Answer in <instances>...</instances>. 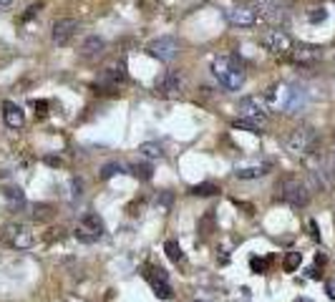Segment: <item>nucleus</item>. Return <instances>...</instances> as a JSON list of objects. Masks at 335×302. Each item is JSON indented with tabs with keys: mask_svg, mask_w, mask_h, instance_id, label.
<instances>
[{
	"mask_svg": "<svg viewBox=\"0 0 335 302\" xmlns=\"http://www.w3.org/2000/svg\"><path fill=\"white\" fill-rule=\"evenodd\" d=\"M41 8H43L41 3H38V5H31V8H28V13H25V20H28V18H33V15H36V13L41 10Z\"/></svg>",
	"mask_w": 335,
	"mask_h": 302,
	"instance_id": "obj_28",
	"label": "nucleus"
},
{
	"mask_svg": "<svg viewBox=\"0 0 335 302\" xmlns=\"http://www.w3.org/2000/svg\"><path fill=\"white\" fill-rule=\"evenodd\" d=\"M124 172V167L119 161H111V164H106V167L101 169V179H111V176H116V174H121Z\"/></svg>",
	"mask_w": 335,
	"mask_h": 302,
	"instance_id": "obj_22",
	"label": "nucleus"
},
{
	"mask_svg": "<svg viewBox=\"0 0 335 302\" xmlns=\"http://www.w3.org/2000/svg\"><path fill=\"white\" fill-rule=\"evenodd\" d=\"M262 45L272 53V56H290L292 53V38L285 33V31H280V28H270L265 36H262Z\"/></svg>",
	"mask_w": 335,
	"mask_h": 302,
	"instance_id": "obj_7",
	"label": "nucleus"
},
{
	"mask_svg": "<svg viewBox=\"0 0 335 302\" xmlns=\"http://www.w3.org/2000/svg\"><path fill=\"white\" fill-rule=\"evenodd\" d=\"M333 156H335V146H333Z\"/></svg>",
	"mask_w": 335,
	"mask_h": 302,
	"instance_id": "obj_33",
	"label": "nucleus"
},
{
	"mask_svg": "<svg viewBox=\"0 0 335 302\" xmlns=\"http://www.w3.org/2000/svg\"><path fill=\"white\" fill-rule=\"evenodd\" d=\"M73 234H76L78 242H86V244L98 242V239L103 237V222H101V216H98V214H86V216H81Z\"/></svg>",
	"mask_w": 335,
	"mask_h": 302,
	"instance_id": "obj_6",
	"label": "nucleus"
},
{
	"mask_svg": "<svg viewBox=\"0 0 335 302\" xmlns=\"http://www.w3.org/2000/svg\"><path fill=\"white\" fill-rule=\"evenodd\" d=\"M270 262H272L270 257H267V259H257V257H255V259L249 262V264H252V272H265V269L270 267Z\"/></svg>",
	"mask_w": 335,
	"mask_h": 302,
	"instance_id": "obj_26",
	"label": "nucleus"
},
{
	"mask_svg": "<svg viewBox=\"0 0 335 302\" xmlns=\"http://www.w3.org/2000/svg\"><path fill=\"white\" fill-rule=\"evenodd\" d=\"M134 174L142 176V179H151V167H139V164H136V167H134Z\"/></svg>",
	"mask_w": 335,
	"mask_h": 302,
	"instance_id": "obj_27",
	"label": "nucleus"
},
{
	"mask_svg": "<svg viewBox=\"0 0 335 302\" xmlns=\"http://www.w3.org/2000/svg\"><path fill=\"white\" fill-rule=\"evenodd\" d=\"M78 31V23L73 18H58L53 23V28H50V38L55 45H66Z\"/></svg>",
	"mask_w": 335,
	"mask_h": 302,
	"instance_id": "obj_14",
	"label": "nucleus"
},
{
	"mask_svg": "<svg viewBox=\"0 0 335 302\" xmlns=\"http://www.w3.org/2000/svg\"><path fill=\"white\" fill-rule=\"evenodd\" d=\"M219 191V186L214 181H202V184H194L191 186V194L194 197H214Z\"/></svg>",
	"mask_w": 335,
	"mask_h": 302,
	"instance_id": "obj_20",
	"label": "nucleus"
},
{
	"mask_svg": "<svg viewBox=\"0 0 335 302\" xmlns=\"http://www.w3.org/2000/svg\"><path fill=\"white\" fill-rule=\"evenodd\" d=\"M227 20L235 28H252L257 25V10L252 5H232L227 8Z\"/></svg>",
	"mask_w": 335,
	"mask_h": 302,
	"instance_id": "obj_11",
	"label": "nucleus"
},
{
	"mask_svg": "<svg viewBox=\"0 0 335 302\" xmlns=\"http://www.w3.org/2000/svg\"><path fill=\"white\" fill-rule=\"evenodd\" d=\"M3 119H5V124H8L10 129H20V126L25 124V116H23V111H20V106H15L13 101H5V106H3Z\"/></svg>",
	"mask_w": 335,
	"mask_h": 302,
	"instance_id": "obj_18",
	"label": "nucleus"
},
{
	"mask_svg": "<svg viewBox=\"0 0 335 302\" xmlns=\"http://www.w3.org/2000/svg\"><path fill=\"white\" fill-rule=\"evenodd\" d=\"M267 106L280 108L285 114H300L305 106H308V91L300 86H272L265 96Z\"/></svg>",
	"mask_w": 335,
	"mask_h": 302,
	"instance_id": "obj_1",
	"label": "nucleus"
},
{
	"mask_svg": "<svg viewBox=\"0 0 335 302\" xmlns=\"http://www.w3.org/2000/svg\"><path fill=\"white\" fill-rule=\"evenodd\" d=\"M267 172H270V164H239V167H235L237 179H260Z\"/></svg>",
	"mask_w": 335,
	"mask_h": 302,
	"instance_id": "obj_16",
	"label": "nucleus"
},
{
	"mask_svg": "<svg viewBox=\"0 0 335 302\" xmlns=\"http://www.w3.org/2000/svg\"><path fill=\"white\" fill-rule=\"evenodd\" d=\"M285 146L295 156H310L318 146V133L310 126H300V129L290 131V136L285 139Z\"/></svg>",
	"mask_w": 335,
	"mask_h": 302,
	"instance_id": "obj_3",
	"label": "nucleus"
},
{
	"mask_svg": "<svg viewBox=\"0 0 335 302\" xmlns=\"http://www.w3.org/2000/svg\"><path fill=\"white\" fill-rule=\"evenodd\" d=\"M182 88H184V76H182V71H177V68L166 71V73L156 81V93H161V96L174 98V96L182 93Z\"/></svg>",
	"mask_w": 335,
	"mask_h": 302,
	"instance_id": "obj_10",
	"label": "nucleus"
},
{
	"mask_svg": "<svg viewBox=\"0 0 335 302\" xmlns=\"http://www.w3.org/2000/svg\"><path fill=\"white\" fill-rule=\"evenodd\" d=\"M300 262H302V255L300 252H287V257H285V272H295L300 267Z\"/></svg>",
	"mask_w": 335,
	"mask_h": 302,
	"instance_id": "obj_23",
	"label": "nucleus"
},
{
	"mask_svg": "<svg viewBox=\"0 0 335 302\" xmlns=\"http://www.w3.org/2000/svg\"><path fill=\"white\" fill-rule=\"evenodd\" d=\"M297 302H313V300H308V297H300Z\"/></svg>",
	"mask_w": 335,
	"mask_h": 302,
	"instance_id": "obj_32",
	"label": "nucleus"
},
{
	"mask_svg": "<svg viewBox=\"0 0 335 302\" xmlns=\"http://www.w3.org/2000/svg\"><path fill=\"white\" fill-rule=\"evenodd\" d=\"M149 53L154 58H159L161 63H169L179 56V43L169 36H164V38H156L151 45H149Z\"/></svg>",
	"mask_w": 335,
	"mask_h": 302,
	"instance_id": "obj_12",
	"label": "nucleus"
},
{
	"mask_svg": "<svg viewBox=\"0 0 335 302\" xmlns=\"http://www.w3.org/2000/svg\"><path fill=\"white\" fill-rule=\"evenodd\" d=\"M320 56L323 53L315 45H292V53H290V58L300 66H313V63L320 61Z\"/></svg>",
	"mask_w": 335,
	"mask_h": 302,
	"instance_id": "obj_15",
	"label": "nucleus"
},
{
	"mask_svg": "<svg viewBox=\"0 0 335 302\" xmlns=\"http://www.w3.org/2000/svg\"><path fill=\"white\" fill-rule=\"evenodd\" d=\"M267 111H270V106L260 96H247L239 101V119L252 121L257 129H262L267 124Z\"/></svg>",
	"mask_w": 335,
	"mask_h": 302,
	"instance_id": "obj_5",
	"label": "nucleus"
},
{
	"mask_svg": "<svg viewBox=\"0 0 335 302\" xmlns=\"http://www.w3.org/2000/svg\"><path fill=\"white\" fill-rule=\"evenodd\" d=\"M212 73L225 91H239L244 86V66L237 56H219L212 61Z\"/></svg>",
	"mask_w": 335,
	"mask_h": 302,
	"instance_id": "obj_2",
	"label": "nucleus"
},
{
	"mask_svg": "<svg viewBox=\"0 0 335 302\" xmlns=\"http://www.w3.org/2000/svg\"><path fill=\"white\" fill-rule=\"evenodd\" d=\"M328 292H330V297H335V280L328 282Z\"/></svg>",
	"mask_w": 335,
	"mask_h": 302,
	"instance_id": "obj_30",
	"label": "nucleus"
},
{
	"mask_svg": "<svg viewBox=\"0 0 335 302\" xmlns=\"http://www.w3.org/2000/svg\"><path fill=\"white\" fill-rule=\"evenodd\" d=\"M5 242L13 247V250H28V247H33V232L28 224H20V222H13L5 227L3 232Z\"/></svg>",
	"mask_w": 335,
	"mask_h": 302,
	"instance_id": "obj_9",
	"label": "nucleus"
},
{
	"mask_svg": "<svg viewBox=\"0 0 335 302\" xmlns=\"http://www.w3.org/2000/svg\"><path fill=\"white\" fill-rule=\"evenodd\" d=\"M164 250H166V257H169L174 264H182L184 262V252H182V247H179V242H174V239H169L164 244Z\"/></svg>",
	"mask_w": 335,
	"mask_h": 302,
	"instance_id": "obj_21",
	"label": "nucleus"
},
{
	"mask_svg": "<svg viewBox=\"0 0 335 302\" xmlns=\"http://www.w3.org/2000/svg\"><path fill=\"white\" fill-rule=\"evenodd\" d=\"M280 191H283V199L287 202V204H292V207H308V202H310V191H308V186H305L300 179H287V181H283V186H280Z\"/></svg>",
	"mask_w": 335,
	"mask_h": 302,
	"instance_id": "obj_8",
	"label": "nucleus"
},
{
	"mask_svg": "<svg viewBox=\"0 0 335 302\" xmlns=\"http://www.w3.org/2000/svg\"><path fill=\"white\" fill-rule=\"evenodd\" d=\"M325 15H328L325 8H313V10L308 13V20H310V23H320V20H325Z\"/></svg>",
	"mask_w": 335,
	"mask_h": 302,
	"instance_id": "obj_24",
	"label": "nucleus"
},
{
	"mask_svg": "<svg viewBox=\"0 0 335 302\" xmlns=\"http://www.w3.org/2000/svg\"><path fill=\"white\" fill-rule=\"evenodd\" d=\"M310 232H313V239H320V234H318V224H315V222H310Z\"/></svg>",
	"mask_w": 335,
	"mask_h": 302,
	"instance_id": "obj_29",
	"label": "nucleus"
},
{
	"mask_svg": "<svg viewBox=\"0 0 335 302\" xmlns=\"http://www.w3.org/2000/svg\"><path fill=\"white\" fill-rule=\"evenodd\" d=\"M13 0H0V8H5V5H10Z\"/></svg>",
	"mask_w": 335,
	"mask_h": 302,
	"instance_id": "obj_31",
	"label": "nucleus"
},
{
	"mask_svg": "<svg viewBox=\"0 0 335 302\" xmlns=\"http://www.w3.org/2000/svg\"><path fill=\"white\" fill-rule=\"evenodd\" d=\"M139 154H142L144 159H161L164 156V149H161V144H156V141H146V144H142L139 146Z\"/></svg>",
	"mask_w": 335,
	"mask_h": 302,
	"instance_id": "obj_19",
	"label": "nucleus"
},
{
	"mask_svg": "<svg viewBox=\"0 0 335 302\" xmlns=\"http://www.w3.org/2000/svg\"><path fill=\"white\" fill-rule=\"evenodd\" d=\"M5 197H8L10 202H18V204H23V191H20V189H15V186L5 189Z\"/></svg>",
	"mask_w": 335,
	"mask_h": 302,
	"instance_id": "obj_25",
	"label": "nucleus"
},
{
	"mask_svg": "<svg viewBox=\"0 0 335 302\" xmlns=\"http://www.w3.org/2000/svg\"><path fill=\"white\" fill-rule=\"evenodd\" d=\"M76 302H83V300H76Z\"/></svg>",
	"mask_w": 335,
	"mask_h": 302,
	"instance_id": "obj_34",
	"label": "nucleus"
},
{
	"mask_svg": "<svg viewBox=\"0 0 335 302\" xmlns=\"http://www.w3.org/2000/svg\"><path fill=\"white\" fill-rule=\"evenodd\" d=\"M146 280H149V285H151V290H154L156 297H161V300H172L174 292H172V285H169V274H166L161 267H149Z\"/></svg>",
	"mask_w": 335,
	"mask_h": 302,
	"instance_id": "obj_13",
	"label": "nucleus"
},
{
	"mask_svg": "<svg viewBox=\"0 0 335 302\" xmlns=\"http://www.w3.org/2000/svg\"><path fill=\"white\" fill-rule=\"evenodd\" d=\"M103 48H106L103 38H98V36H89L86 41H83V45H81V56L86 58V61H94V58H98L101 53H103Z\"/></svg>",
	"mask_w": 335,
	"mask_h": 302,
	"instance_id": "obj_17",
	"label": "nucleus"
},
{
	"mask_svg": "<svg viewBox=\"0 0 335 302\" xmlns=\"http://www.w3.org/2000/svg\"><path fill=\"white\" fill-rule=\"evenodd\" d=\"M252 8L267 23H285L290 15V0H252Z\"/></svg>",
	"mask_w": 335,
	"mask_h": 302,
	"instance_id": "obj_4",
	"label": "nucleus"
}]
</instances>
